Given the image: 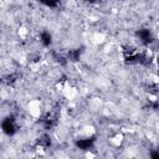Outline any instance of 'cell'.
<instances>
[{"instance_id": "6da1fadb", "label": "cell", "mask_w": 159, "mask_h": 159, "mask_svg": "<svg viewBox=\"0 0 159 159\" xmlns=\"http://www.w3.org/2000/svg\"><path fill=\"white\" fill-rule=\"evenodd\" d=\"M16 128H17V124H16V120L12 118V117H9V118H5L2 120V132L7 135H12L15 132H16Z\"/></svg>"}]
</instances>
